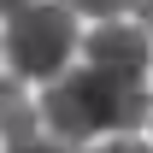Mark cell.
<instances>
[{"instance_id": "6da1fadb", "label": "cell", "mask_w": 153, "mask_h": 153, "mask_svg": "<svg viewBox=\"0 0 153 153\" xmlns=\"http://www.w3.org/2000/svg\"><path fill=\"white\" fill-rule=\"evenodd\" d=\"M36 112L53 124V135L65 147H76V141H88L100 130H118V135L141 130L153 118V94L147 88H130V82H112V76H100V71L82 65V71H65L59 82H47V94H41Z\"/></svg>"}, {"instance_id": "7a4b0ae2", "label": "cell", "mask_w": 153, "mask_h": 153, "mask_svg": "<svg viewBox=\"0 0 153 153\" xmlns=\"http://www.w3.org/2000/svg\"><path fill=\"white\" fill-rule=\"evenodd\" d=\"M71 47H76V18L65 12V6H12V24H6V59H12V76L59 82Z\"/></svg>"}, {"instance_id": "3957f363", "label": "cell", "mask_w": 153, "mask_h": 153, "mask_svg": "<svg viewBox=\"0 0 153 153\" xmlns=\"http://www.w3.org/2000/svg\"><path fill=\"white\" fill-rule=\"evenodd\" d=\"M147 47H153L147 30H135V24H100L94 36H88V71L141 88V76H147Z\"/></svg>"}, {"instance_id": "277c9868", "label": "cell", "mask_w": 153, "mask_h": 153, "mask_svg": "<svg viewBox=\"0 0 153 153\" xmlns=\"http://www.w3.org/2000/svg\"><path fill=\"white\" fill-rule=\"evenodd\" d=\"M36 106L24 100V88H18V76H6L0 82V135H6V147H18V141H36Z\"/></svg>"}, {"instance_id": "5b68a950", "label": "cell", "mask_w": 153, "mask_h": 153, "mask_svg": "<svg viewBox=\"0 0 153 153\" xmlns=\"http://www.w3.org/2000/svg\"><path fill=\"white\" fill-rule=\"evenodd\" d=\"M6 153H76V147H65V141H18V147H6Z\"/></svg>"}, {"instance_id": "8992f818", "label": "cell", "mask_w": 153, "mask_h": 153, "mask_svg": "<svg viewBox=\"0 0 153 153\" xmlns=\"http://www.w3.org/2000/svg\"><path fill=\"white\" fill-rule=\"evenodd\" d=\"M106 153H153V147H141V141H112Z\"/></svg>"}, {"instance_id": "52a82bcc", "label": "cell", "mask_w": 153, "mask_h": 153, "mask_svg": "<svg viewBox=\"0 0 153 153\" xmlns=\"http://www.w3.org/2000/svg\"><path fill=\"white\" fill-rule=\"evenodd\" d=\"M147 41H153V12H147Z\"/></svg>"}]
</instances>
